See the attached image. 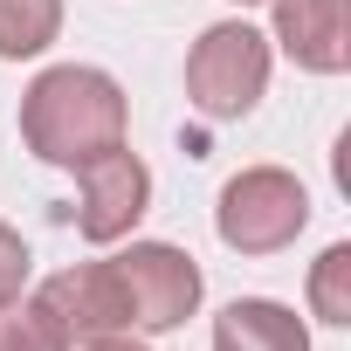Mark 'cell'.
I'll return each mask as SVG.
<instances>
[{
    "instance_id": "obj_5",
    "label": "cell",
    "mask_w": 351,
    "mask_h": 351,
    "mask_svg": "<svg viewBox=\"0 0 351 351\" xmlns=\"http://www.w3.org/2000/svg\"><path fill=\"white\" fill-rule=\"evenodd\" d=\"M145 207H152V172H145V158L131 145L76 165V234L83 241H97V248L124 241L145 221Z\"/></svg>"
},
{
    "instance_id": "obj_14",
    "label": "cell",
    "mask_w": 351,
    "mask_h": 351,
    "mask_svg": "<svg viewBox=\"0 0 351 351\" xmlns=\"http://www.w3.org/2000/svg\"><path fill=\"white\" fill-rule=\"evenodd\" d=\"M234 8H269V0H234Z\"/></svg>"
},
{
    "instance_id": "obj_7",
    "label": "cell",
    "mask_w": 351,
    "mask_h": 351,
    "mask_svg": "<svg viewBox=\"0 0 351 351\" xmlns=\"http://www.w3.org/2000/svg\"><path fill=\"white\" fill-rule=\"evenodd\" d=\"M276 8V49L310 76L351 69V0H269Z\"/></svg>"
},
{
    "instance_id": "obj_10",
    "label": "cell",
    "mask_w": 351,
    "mask_h": 351,
    "mask_svg": "<svg viewBox=\"0 0 351 351\" xmlns=\"http://www.w3.org/2000/svg\"><path fill=\"white\" fill-rule=\"evenodd\" d=\"M0 351H76V337L42 296H14L0 303Z\"/></svg>"
},
{
    "instance_id": "obj_6",
    "label": "cell",
    "mask_w": 351,
    "mask_h": 351,
    "mask_svg": "<svg viewBox=\"0 0 351 351\" xmlns=\"http://www.w3.org/2000/svg\"><path fill=\"white\" fill-rule=\"evenodd\" d=\"M35 296L62 317V330H69L76 344L131 330V303H124V282H117V269H110V262H76V269H56Z\"/></svg>"
},
{
    "instance_id": "obj_8",
    "label": "cell",
    "mask_w": 351,
    "mask_h": 351,
    "mask_svg": "<svg viewBox=\"0 0 351 351\" xmlns=\"http://www.w3.org/2000/svg\"><path fill=\"white\" fill-rule=\"evenodd\" d=\"M214 351H310V324L276 296H234L214 317Z\"/></svg>"
},
{
    "instance_id": "obj_4",
    "label": "cell",
    "mask_w": 351,
    "mask_h": 351,
    "mask_svg": "<svg viewBox=\"0 0 351 351\" xmlns=\"http://www.w3.org/2000/svg\"><path fill=\"white\" fill-rule=\"evenodd\" d=\"M117 282H124V303H131V330L145 337H165V330H180L200 296H207V276L186 248H172V241H131L124 255H110Z\"/></svg>"
},
{
    "instance_id": "obj_2",
    "label": "cell",
    "mask_w": 351,
    "mask_h": 351,
    "mask_svg": "<svg viewBox=\"0 0 351 351\" xmlns=\"http://www.w3.org/2000/svg\"><path fill=\"white\" fill-rule=\"evenodd\" d=\"M269 35L248 21H214L186 56V104L207 124H241L269 90Z\"/></svg>"
},
{
    "instance_id": "obj_3",
    "label": "cell",
    "mask_w": 351,
    "mask_h": 351,
    "mask_svg": "<svg viewBox=\"0 0 351 351\" xmlns=\"http://www.w3.org/2000/svg\"><path fill=\"white\" fill-rule=\"evenodd\" d=\"M310 228V193L282 165H241L214 200V234L234 255H282Z\"/></svg>"
},
{
    "instance_id": "obj_1",
    "label": "cell",
    "mask_w": 351,
    "mask_h": 351,
    "mask_svg": "<svg viewBox=\"0 0 351 351\" xmlns=\"http://www.w3.org/2000/svg\"><path fill=\"white\" fill-rule=\"evenodd\" d=\"M131 138V97L110 69H90V62H56L28 83L21 97V145L42 158V165H90L104 152H117Z\"/></svg>"
},
{
    "instance_id": "obj_11",
    "label": "cell",
    "mask_w": 351,
    "mask_h": 351,
    "mask_svg": "<svg viewBox=\"0 0 351 351\" xmlns=\"http://www.w3.org/2000/svg\"><path fill=\"white\" fill-rule=\"evenodd\" d=\"M310 317L317 324H351V241H330L310 262Z\"/></svg>"
},
{
    "instance_id": "obj_13",
    "label": "cell",
    "mask_w": 351,
    "mask_h": 351,
    "mask_svg": "<svg viewBox=\"0 0 351 351\" xmlns=\"http://www.w3.org/2000/svg\"><path fill=\"white\" fill-rule=\"evenodd\" d=\"M90 351H152L138 330H117V337H90Z\"/></svg>"
},
{
    "instance_id": "obj_9",
    "label": "cell",
    "mask_w": 351,
    "mask_h": 351,
    "mask_svg": "<svg viewBox=\"0 0 351 351\" xmlns=\"http://www.w3.org/2000/svg\"><path fill=\"white\" fill-rule=\"evenodd\" d=\"M62 35V0H0V62H35Z\"/></svg>"
},
{
    "instance_id": "obj_12",
    "label": "cell",
    "mask_w": 351,
    "mask_h": 351,
    "mask_svg": "<svg viewBox=\"0 0 351 351\" xmlns=\"http://www.w3.org/2000/svg\"><path fill=\"white\" fill-rule=\"evenodd\" d=\"M28 276H35V255H28V241L0 221V303H14V296H28Z\"/></svg>"
}]
</instances>
